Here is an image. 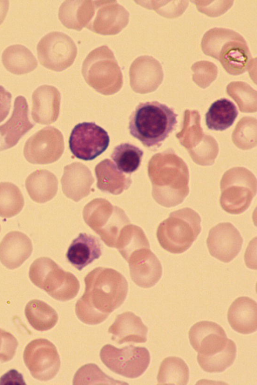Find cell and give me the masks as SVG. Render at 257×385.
Wrapping results in <instances>:
<instances>
[{"label":"cell","instance_id":"6da1fadb","mask_svg":"<svg viewBox=\"0 0 257 385\" xmlns=\"http://www.w3.org/2000/svg\"><path fill=\"white\" fill-rule=\"evenodd\" d=\"M84 282L85 291L76 303L75 313L78 319L85 324L101 323L126 298L127 282L121 273L114 269L96 268L87 274Z\"/></svg>","mask_w":257,"mask_h":385},{"label":"cell","instance_id":"7a4b0ae2","mask_svg":"<svg viewBox=\"0 0 257 385\" xmlns=\"http://www.w3.org/2000/svg\"><path fill=\"white\" fill-rule=\"evenodd\" d=\"M178 114L158 101L140 103L131 115L130 134L150 149L159 148L175 128Z\"/></svg>","mask_w":257,"mask_h":385},{"label":"cell","instance_id":"3957f363","mask_svg":"<svg viewBox=\"0 0 257 385\" xmlns=\"http://www.w3.org/2000/svg\"><path fill=\"white\" fill-rule=\"evenodd\" d=\"M202 47L205 54L217 59L231 75L245 72L251 63V54L245 41L230 30L211 29L204 35Z\"/></svg>","mask_w":257,"mask_h":385},{"label":"cell","instance_id":"277c9868","mask_svg":"<svg viewBox=\"0 0 257 385\" xmlns=\"http://www.w3.org/2000/svg\"><path fill=\"white\" fill-rule=\"evenodd\" d=\"M200 223L199 215L190 208L173 212L158 227V242L169 252L182 253L191 247L199 235Z\"/></svg>","mask_w":257,"mask_h":385},{"label":"cell","instance_id":"5b68a950","mask_svg":"<svg viewBox=\"0 0 257 385\" xmlns=\"http://www.w3.org/2000/svg\"><path fill=\"white\" fill-rule=\"evenodd\" d=\"M87 84L104 95L118 92L123 84L122 74L112 51L102 46L91 51L82 66Z\"/></svg>","mask_w":257,"mask_h":385},{"label":"cell","instance_id":"8992f818","mask_svg":"<svg viewBox=\"0 0 257 385\" xmlns=\"http://www.w3.org/2000/svg\"><path fill=\"white\" fill-rule=\"evenodd\" d=\"M29 275L35 285L57 300H70L79 291L80 283L77 278L48 257L36 259L30 267Z\"/></svg>","mask_w":257,"mask_h":385},{"label":"cell","instance_id":"52a82bcc","mask_svg":"<svg viewBox=\"0 0 257 385\" xmlns=\"http://www.w3.org/2000/svg\"><path fill=\"white\" fill-rule=\"evenodd\" d=\"M85 222L108 247L115 248L122 229L130 221L124 211L104 199L97 198L84 208Z\"/></svg>","mask_w":257,"mask_h":385},{"label":"cell","instance_id":"ba28073f","mask_svg":"<svg viewBox=\"0 0 257 385\" xmlns=\"http://www.w3.org/2000/svg\"><path fill=\"white\" fill-rule=\"evenodd\" d=\"M100 357L110 370L127 378L142 375L150 362V354L144 347L128 345L118 348L106 344L101 349Z\"/></svg>","mask_w":257,"mask_h":385},{"label":"cell","instance_id":"9c48e42d","mask_svg":"<svg viewBox=\"0 0 257 385\" xmlns=\"http://www.w3.org/2000/svg\"><path fill=\"white\" fill-rule=\"evenodd\" d=\"M38 59L44 67L60 72L71 66L77 54L73 40L60 32H50L44 36L37 47Z\"/></svg>","mask_w":257,"mask_h":385},{"label":"cell","instance_id":"30bf717a","mask_svg":"<svg viewBox=\"0 0 257 385\" xmlns=\"http://www.w3.org/2000/svg\"><path fill=\"white\" fill-rule=\"evenodd\" d=\"M23 358L33 377L41 381L54 378L60 367L57 348L46 339H36L29 343L25 348Z\"/></svg>","mask_w":257,"mask_h":385},{"label":"cell","instance_id":"8fae6325","mask_svg":"<svg viewBox=\"0 0 257 385\" xmlns=\"http://www.w3.org/2000/svg\"><path fill=\"white\" fill-rule=\"evenodd\" d=\"M107 132L94 122L77 124L72 129L69 140L70 149L77 158L92 160L102 153L108 146Z\"/></svg>","mask_w":257,"mask_h":385},{"label":"cell","instance_id":"7c38bea8","mask_svg":"<svg viewBox=\"0 0 257 385\" xmlns=\"http://www.w3.org/2000/svg\"><path fill=\"white\" fill-rule=\"evenodd\" d=\"M64 150L63 136L57 128L49 126L38 131L26 141L24 154L33 164H45L58 160Z\"/></svg>","mask_w":257,"mask_h":385},{"label":"cell","instance_id":"4fadbf2b","mask_svg":"<svg viewBox=\"0 0 257 385\" xmlns=\"http://www.w3.org/2000/svg\"><path fill=\"white\" fill-rule=\"evenodd\" d=\"M94 13L86 27L92 32L103 35H114L126 27L128 12L116 1H94Z\"/></svg>","mask_w":257,"mask_h":385},{"label":"cell","instance_id":"5bb4252c","mask_svg":"<svg viewBox=\"0 0 257 385\" xmlns=\"http://www.w3.org/2000/svg\"><path fill=\"white\" fill-rule=\"evenodd\" d=\"M206 243L212 256L223 262L228 263L239 254L243 239L231 223H221L211 229Z\"/></svg>","mask_w":257,"mask_h":385},{"label":"cell","instance_id":"9a60e30c","mask_svg":"<svg viewBox=\"0 0 257 385\" xmlns=\"http://www.w3.org/2000/svg\"><path fill=\"white\" fill-rule=\"evenodd\" d=\"M189 338L195 350L205 356L212 355L222 350L228 340L221 326L208 321L195 323L190 329Z\"/></svg>","mask_w":257,"mask_h":385},{"label":"cell","instance_id":"2e32d148","mask_svg":"<svg viewBox=\"0 0 257 385\" xmlns=\"http://www.w3.org/2000/svg\"><path fill=\"white\" fill-rule=\"evenodd\" d=\"M126 261L129 264L132 279L141 287L151 288L161 278V264L150 248H143L135 251Z\"/></svg>","mask_w":257,"mask_h":385},{"label":"cell","instance_id":"e0dca14e","mask_svg":"<svg viewBox=\"0 0 257 385\" xmlns=\"http://www.w3.org/2000/svg\"><path fill=\"white\" fill-rule=\"evenodd\" d=\"M220 205L225 212L234 215L245 211L256 192L255 182L252 180H226L221 184Z\"/></svg>","mask_w":257,"mask_h":385},{"label":"cell","instance_id":"ac0fdd59","mask_svg":"<svg viewBox=\"0 0 257 385\" xmlns=\"http://www.w3.org/2000/svg\"><path fill=\"white\" fill-rule=\"evenodd\" d=\"M28 112L26 99L22 96H18L15 100L11 117L0 126L2 137L0 151L14 146L21 137L34 127V124L29 120Z\"/></svg>","mask_w":257,"mask_h":385},{"label":"cell","instance_id":"d6986e66","mask_svg":"<svg viewBox=\"0 0 257 385\" xmlns=\"http://www.w3.org/2000/svg\"><path fill=\"white\" fill-rule=\"evenodd\" d=\"M32 117L39 124L49 125L57 119L61 95L54 86L44 85L38 87L32 95Z\"/></svg>","mask_w":257,"mask_h":385},{"label":"cell","instance_id":"ffe728a7","mask_svg":"<svg viewBox=\"0 0 257 385\" xmlns=\"http://www.w3.org/2000/svg\"><path fill=\"white\" fill-rule=\"evenodd\" d=\"M94 181L89 168L79 162L65 166L61 179L64 194L76 202L89 195Z\"/></svg>","mask_w":257,"mask_h":385},{"label":"cell","instance_id":"44dd1931","mask_svg":"<svg viewBox=\"0 0 257 385\" xmlns=\"http://www.w3.org/2000/svg\"><path fill=\"white\" fill-rule=\"evenodd\" d=\"M31 240L17 231L7 234L0 243V261L4 266L13 270L19 267L31 256Z\"/></svg>","mask_w":257,"mask_h":385},{"label":"cell","instance_id":"7402d4cb","mask_svg":"<svg viewBox=\"0 0 257 385\" xmlns=\"http://www.w3.org/2000/svg\"><path fill=\"white\" fill-rule=\"evenodd\" d=\"M148 327L141 318L132 312L118 315L109 327L111 339L119 344L125 342L144 343L147 340Z\"/></svg>","mask_w":257,"mask_h":385},{"label":"cell","instance_id":"603a6c76","mask_svg":"<svg viewBox=\"0 0 257 385\" xmlns=\"http://www.w3.org/2000/svg\"><path fill=\"white\" fill-rule=\"evenodd\" d=\"M227 319L231 328L244 334H250L257 330V303L248 297L236 299L230 306Z\"/></svg>","mask_w":257,"mask_h":385},{"label":"cell","instance_id":"cb8c5ba5","mask_svg":"<svg viewBox=\"0 0 257 385\" xmlns=\"http://www.w3.org/2000/svg\"><path fill=\"white\" fill-rule=\"evenodd\" d=\"M101 254V244L97 237L86 233H80L72 241L66 256L72 266L81 271L98 259Z\"/></svg>","mask_w":257,"mask_h":385},{"label":"cell","instance_id":"d4e9b609","mask_svg":"<svg viewBox=\"0 0 257 385\" xmlns=\"http://www.w3.org/2000/svg\"><path fill=\"white\" fill-rule=\"evenodd\" d=\"M156 61L151 57L143 56L136 59L129 70L130 86L134 91L145 94L157 87L158 68Z\"/></svg>","mask_w":257,"mask_h":385},{"label":"cell","instance_id":"484cf974","mask_svg":"<svg viewBox=\"0 0 257 385\" xmlns=\"http://www.w3.org/2000/svg\"><path fill=\"white\" fill-rule=\"evenodd\" d=\"M95 171L97 187L103 192L118 195L127 189L132 182L130 175L121 172L109 159L98 163Z\"/></svg>","mask_w":257,"mask_h":385},{"label":"cell","instance_id":"4316f807","mask_svg":"<svg viewBox=\"0 0 257 385\" xmlns=\"http://www.w3.org/2000/svg\"><path fill=\"white\" fill-rule=\"evenodd\" d=\"M93 13L92 1H65L60 7L58 17L67 28L81 31L88 24Z\"/></svg>","mask_w":257,"mask_h":385},{"label":"cell","instance_id":"83f0119b","mask_svg":"<svg viewBox=\"0 0 257 385\" xmlns=\"http://www.w3.org/2000/svg\"><path fill=\"white\" fill-rule=\"evenodd\" d=\"M58 182L56 176L47 169H38L27 178L25 186L31 199L38 203H44L56 195Z\"/></svg>","mask_w":257,"mask_h":385},{"label":"cell","instance_id":"f1b7e54d","mask_svg":"<svg viewBox=\"0 0 257 385\" xmlns=\"http://www.w3.org/2000/svg\"><path fill=\"white\" fill-rule=\"evenodd\" d=\"M3 64L11 73L21 75L33 71L38 65L32 53L21 45H14L7 47L2 56Z\"/></svg>","mask_w":257,"mask_h":385},{"label":"cell","instance_id":"f546056e","mask_svg":"<svg viewBox=\"0 0 257 385\" xmlns=\"http://www.w3.org/2000/svg\"><path fill=\"white\" fill-rule=\"evenodd\" d=\"M238 112L235 104L226 98L214 101L206 113V124L211 130L223 131L234 123Z\"/></svg>","mask_w":257,"mask_h":385},{"label":"cell","instance_id":"4dcf8cb0","mask_svg":"<svg viewBox=\"0 0 257 385\" xmlns=\"http://www.w3.org/2000/svg\"><path fill=\"white\" fill-rule=\"evenodd\" d=\"M25 313L30 325L36 330L46 331L57 323L58 315L56 311L46 303L33 299L26 305Z\"/></svg>","mask_w":257,"mask_h":385},{"label":"cell","instance_id":"1f68e13d","mask_svg":"<svg viewBox=\"0 0 257 385\" xmlns=\"http://www.w3.org/2000/svg\"><path fill=\"white\" fill-rule=\"evenodd\" d=\"M189 377V368L181 358L170 356L161 362L157 376L158 384L186 385Z\"/></svg>","mask_w":257,"mask_h":385},{"label":"cell","instance_id":"d6a6232c","mask_svg":"<svg viewBox=\"0 0 257 385\" xmlns=\"http://www.w3.org/2000/svg\"><path fill=\"white\" fill-rule=\"evenodd\" d=\"M115 248L127 261L135 251L143 248H150V244L141 228L129 224L121 230Z\"/></svg>","mask_w":257,"mask_h":385},{"label":"cell","instance_id":"836d02e7","mask_svg":"<svg viewBox=\"0 0 257 385\" xmlns=\"http://www.w3.org/2000/svg\"><path fill=\"white\" fill-rule=\"evenodd\" d=\"M236 355V346L233 341L228 339L224 348L220 351L210 356L198 354V362L207 372H221L231 366Z\"/></svg>","mask_w":257,"mask_h":385},{"label":"cell","instance_id":"e575fe53","mask_svg":"<svg viewBox=\"0 0 257 385\" xmlns=\"http://www.w3.org/2000/svg\"><path fill=\"white\" fill-rule=\"evenodd\" d=\"M143 151L140 148L128 143H121L113 149L111 158L121 172L131 174L140 166Z\"/></svg>","mask_w":257,"mask_h":385},{"label":"cell","instance_id":"d590c367","mask_svg":"<svg viewBox=\"0 0 257 385\" xmlns=\"http://www.w3.org/2000/svg\"><path fill=\"white\" fill-rule=\"evenodd\" d=\"M24 206L22 192L10 182H0V217L10 218L18 215Z\"/></svg>","mask_w":257,"mask_h":385},{"label":"cell","instance_id":"8d00e7d4","mask_svg":"<svg viewBox=\"0 0 257 385\" xmlns=\"http://www.w3.org/2000/svg\"><path fill=\"white\" fill-rule=\"evenodd\" d=\"M73 384H125L127 383L115 380L107 375L96 364L88 363L81 367L77 371L73 378Z\"/></svg>","mask_w":257,"mask_h":385},{"label":"cell","instance_id":"74e56055","mask_svg":"<svg viewBox=\"0 0 257 385\" xmlns=\"http://www.w3.org/2000/svg\"><path fill=\"white\" fill-rule=\"evenodd\" d=\"M18 345L17 339L10 332L0 328V361L11 360Z\"/></svg>","mask_w":257,"mask_h":385},{"label":"cell","instance_id":"f35d334b","mask_svg":"<svg viewBox=\"0 0 257 385\" xmlns=\"http://www.w3.org/2000/svg\"><path fill=\"white\" fill-rule=\"evenodd\" d=\"M11 94L0 86V122L8 116L11 108Z\"/></svg>","mask_w":257,"mask_h":385},{"label":"cell","instance_id":"ab89813d","mask_svg":"<svg viewBox=\"0 0 257 385\" xmlns=\"http://www.w3.org/2000/svg\"><path fill=\"white\" fill-rule=\"evenodd\" d=\"M9 7V1L0 0V25L4 21Z\"/></svg>","mask_w":257,"mask_h":385},{"label":"cell","instance_id":"60d3db41","mask_svg":"<svg viewBox=\"0 0 257 385\" xmlns=\"http://www.w3.org/2000/svg\"><path fill=\"white\" fill-rule=\"evenodd\" d=\"M0 231H1V226H0Z\"/></svg>","mask_w":257,"mask_h":385}]
</instances>
